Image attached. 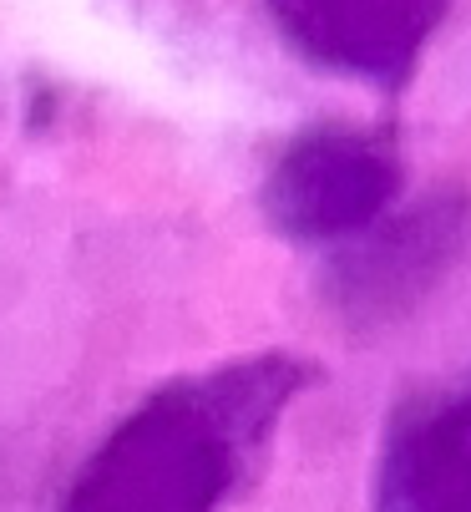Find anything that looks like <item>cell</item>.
I'll list each match as a JSON object with an SVG mask.
<instances>
[{
	"label": "cell",
	"mask_w": 471,
	"mask_h": 512,
	"mask_svg": "<svg viewBox=\"0 0 471 512\" xmlns=\"http://www.w3.org/2000/svg\"><path fill=\"white\" fill-rule=\"evenodd\" d=\"M375 512H471V376L396 411L375 457Z\"/></svg>",
	"instance_id": "4"
},
{
	"label": "cell",
	"mask_w": 471,
	"mask_h": 512,
	"mask_svg": "<svg viewBox=\"0 0 471 512\" xmlns=\"http://www.w3.org/2000/svg\"><path fill=\"white\" fill-rule=\"evenodd\" d=\"M309 381L294 350H264L147 391L82 457L56 512H223Z\"/></svg>",
	"instance_id": "1"
},
{
	"label": "cell",
	"mask_w": 471,
	"mask_h": 512,
	"mask_svg": "<svg viewBox=\"0 0 471 512\" xmlns=\"http://www.w3.org/2000/svg\"><path fill=\"white\" fill-rule=\"evenodd\" d=\"M461 244V203L431 198L406 218H380L335 264V305L355 320H396L441 279Z\"/></svg>",
	"instance_id": "5"
},
{
	"label": "cell",
	"mask_w": 471,
	"mask_h": 512,
	"mask_svg": "<svg viewBox=\"0 0 471 512\" xmlns=\"http://www.w3.org/2000/svg\"><path fill=\"white\" fill-rule=\"evenodd\" d=\"M401 153L380 127H314L294 137L264 178L274 229L304 244H350L401 198Z\"/></svg>",
	"instance_id": "2"
},
{
	"label": "cell",
	"mask_w": 471,
	"mask_h": 512,
	"mask_svg": "<svg viewBox=\"0 0 471 512\" xmlns=\"http://www.w3.org/2000/svg\"><path fill=\"white\" fill-rule=\"evenodd\" d=\"M451 0H269L279 36L320 71L355 82H406Z\"/></svg>",
	"instance_id": "3"
}]
</instances>
